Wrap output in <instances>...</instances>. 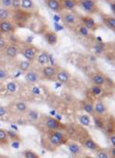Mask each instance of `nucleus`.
Segmentation results:
<instances>
[{
    "label": "nucleus",
    "instance_id": "obj_1",
    "mask_svg": "<svg viewBox=\"0 0 115 158\" xmlns=\"http://www.w3.org/2000/svg\"><path fill=\"white\" fill-rule=\"evenodd\" d=\"M49 142L54 146H60L66 142V138L61 131L53 130V132L49 136Z\"/></svg>",
    "mask_w": 115,
    "mask_h": 158
},
{
    "label": "nucleus",
    "instance_id": "obj_2",
    "mask_svg": "<svg viewBox=\"0 0 115 158\" xmlns=\"http://www.w3.org/2000/svg\"><path fill=\"white\" fill-rule=\"evenodd\" d=\"M30 13L27 12V10H15L13 20L15 21V23H25L28 19L30 18Z\"/></svg>",
    "mask_w": 115,
    "mask_h": 158
},
{
    "label": "nucleus",
    "instance_id": "obj_3",
    "mask_svg": "<svg viewBox=\"0 0 115 158\" xmlns=\"http://www.w3.org/2000/svg\"><path fill=\"white\" fill-rule=\"evenodd\" d=\"M16 29L15 24H13L11 22L7 21H0V33L3 34H9L14 32Z\"/></svg>",
    "mask_w": 115,
    "mask_h": 158
},
{
    "label": "nucleus",
    "instance_id": "obj_4",
    "mask_svg": "<svg viewBox=\"0 0 115 158\" xmlns=\"http://www.w3.org/2000/svg\"><path fill=\"white\" fill-rule=\"evenodd\" d=\"M80 5L82 9L87 12H92L96 9V2L94 0H81Z\"/></svg>",
    "mask_w": 115,
    "mask_h": 158
},
{
    "label": "nucleus",
    "instance_id": "obj_5",
    "mask_svg": "<svg viewBox=\"0 0 115 158\" xmlns=\"http://www.w3.org/2000/svg\"><path fill=\"white\" fill-rule=\"evenodd\" d=\"M61 20L66 25H74L76 23V17L73 13L65 12L61 15Z\"/></svg>",
    "mask_w": 115,
    "mask_h": 158
},
{
    "label": "nucleus",
    "instance_id": "obj_6",
    "mask_svg": "<svg viewBox=\"0 0 115 158\" xmlns=\"http://www.w3.org/2000/svg\"><path fill=\"white\" fill-rule=\"evenodd\" d=\"M22 53H23V57H24L27 60L32 61V60H34L35 58L36 50H35L34 48H24V49L22 51Z\"/></svg>",
    "mask_w": 115,
    "mask_h": 158
},
{
    "label": "nucleus",
    "instance_id": "obj_7",
    "mask_svg": "<svg viewBox=\"0 0 115 158\" xmlns=\"http://www.w3.org/2000/svg\"><path fill=\"white\" fill-rule=\"evenodd\" d=\"M47 7L54 12H60L62 10V6L59 0H47Z\"/></svg>",
    "mask_w": 115,
    "mask_h": 158
},
{
    "label": "nucleus",
    "instance_id": "obj_8",
    "mask_svg": "<svg viewBox=\"0 0 115 158\" xmlns=\"http://www.w3.org/2000/svg\"><path fill=\"white\" fill-rule=\"evenodd\" d=\"M46 126L50 130H58L61 127V124L58 120L51 118V117L47 118V120L46 122Z\"/></svg>",
    "mask_w": 115,
    "mask_h": 158
},
{
    "label": "nucleus",
    "instance_id": "obj_9",
    "mask_svg": "<svg viewBox=\"0 0 115 158\" xmlns=\"http://www.w3.org/2000/svg\"><path fill=\"white\" fill-rule=\"evenodd\" d=\"M92 81L95 85L97 86H102L105 84L106 81V76L103 73H97L93 76Z\"/></svg>",
    "mask_w": 115,
    "mask_h": 158
},
{
    "label": "nucleus",
    "instance_id": "obj_10",
    "mask_svg": "<svg viewBox=\"0 0 115 158\" xmlns=\"http://www.w3.org/2000/svg\"><path fill=\"white\" fill-rule=\"evenodd\" d=\"M25 80L29 83H36L39 80V75L35 72H28L25 74Z\"/></svg>",
    "mask_w": 115,
    "mask_h": 158
},
{
    "label": "nucleus",
    "instance_id": "obj_11",
    "mask_svg": "<svg viewBox=\"0 0 115 158\" xmlns=\"http://www.w3.org/2000/svg\"><path fill=\"white\" fill-rule=\"evenodd\" d=\"M45 38L47 40V42L52 46L56 45L57 42H58V36L57 35L54 33V32H47L46 35H45Z\"/></svg>",
    "mask_w": 115,
    "mask_h": 158
},
{
    "label": "nucleus",
    "instance_id": "obj_12",
    "mask_svg": "<svg viewBox=\"0 0 115 158\" xmlns=\"http://www.w3.org/2000/svg\"><path fill=\"white\" fill-rule=\"evenodd\" d=\"M19 54V50L18 48L13 46V45H10L6 48V55L10 58H16L17 55Z\"/></svg>",
    "mask_w": 115,
    "mask_h": 158
},
{
    "label": "nucleus",
    "instance_id": "obj_13",
    "mask_svg": "<svg viewBox=\"0 0 115 158\" xmlns=\"http://www.w3.org/2000/svg\"><path fill=\"white\" fill-rule=\"evenodd\" d=\"M43 73H44L45 77H47L48 79H52L56 75V70L52 66H46L43 69Z\"/></svg>",
    "mask_w": 115,
    "mask_h": 158
},
{
    "label": "nucleus",
    "instance_id": "obj_14",
    "mask_svg": "<svg viewBox=\"0 0 115 158\" xmlns=\"http://www.w3.org/2000/svg\"><path fill=\"white\" fill-rule=\"evenodd\" d=\"M95 113L97 114V115H103L106 114V107H105V104L102 102H97L96 106H95Z\"/></svg>",
    "mask_w": 115,
    "mask_h": 158
},
{
    "label": "nucleus",
    "instance_id": "obj_15",
    "mask_svg": "<svg viewBox=\"0 0 115 158\" xmlns=\"http://www.w3.org/2000/svg\"><path fill=\"white\" fill-rule=\"evenodd\" d=\"M21 6H22L23 10H27V11L32 10L35 9V5H34L33 0H22Z\"/></svg>",
    "mask_w": 115,
    "mask_h": 158
},
{
    "label": "nucleus",
    "instance_id": "obj_16",
    "mask_svg": "<svg viewBox=\"0 0 115 158\" xmlns=\"http://www.w3.org/2000/svg\"><path fill=\"white\" fill-rule=\"evenodd\" d=\"M76 7V1L75 0H63L62 2V8L68 10H72Z\"/></svg>",
    "mask_w": 115,
    "mask_h": 158
},
{
    "label": "nucleus",
    "instance_id": "obj_17",
    "mask_svg": "<svg viewBox=\"0 0 115 158\" xmlns=\"http://www.w3.org/2000/svg\"><path fill=\"white\" fill-rule=\"evenodd\" d=\"M69 73L66 71H60L57 73V78L58 80L61 83H66L69 80Z\"/></svg>",
    "mask_w": 115,
    "mask_h": 158
},
{
    "label": "nucleus",
    "instance_id": "obj_18",
    "mask_svg": "<svg viewBox=\"0 0 115 158\" xmlns=\"http://www.w3.org/2000/svg\"><path fill=\"white\" fill-rule=\"evenodd\" d=\"M84 146L89 149V150H92V151H96L97 149H99V146L92 139H85L84 141Z\"/></svg>",
    "mask_w": 115,
    "mask_h": 158
},
{
    "label": "nucleus",
    "instance_id": "obj_19",
    "mask_svg": "<svg viewBox=\"0 0 115 158\" xmlns=\"http://www.w3.org/2000/svg\"><path fill=\"white\" fill-rule=\"evenodd\" d=\"M10 10L6 8L0 9V21H7L10 18Z\"/></svg>",
    "mask_w": 115,
    "mask_h": 158
},
{
    "label": "nucleus",
    "instance_id": "obj_20",
    "mask_svg": "<svg viewBox=\"0 0 115 158\" xmlns=\"http://www.w3.org/2000/svg\"><path fill=\"white\" fill-rule=\"evenodd\" d=\"M83 23H84V25L86 28H88L89 30H90V29H93L94 26L96 25L94 20L91 19V18H88V17L84 18V19H83Z\"/></svg>",
    "mask_w": 115,
    "mask_h": 158
},
{
    "label": "nucleus",
    "instance_id": "obj_21",
    "mask_svg": "<svg viewBox=\"0 0 115 158\" xmlns=\"http://www.w3.org/2000/svg\"><path fill=\"white\" fill-rule=\"evenodd\" d=\"M48 59H49V57H48L47 53L44 51V52H42V53L38 56L37 60H38V62H39L41 65H44V64H46V63L48 61Z\"/></svg>",
    "mask_w": 115,
    "mask_h": 158
},
{
    "label": "nucleus",
    "instance_id": "obj_22",
    "mask_svg": "<svg viewBox=\"0 0 115 158\" xmlns=\"http://www.w3.org/2000/svg\"><path fill=\"white\" fill-rule=\"evenodd\" d=\"M68 148H69L70 152L72 153H73V154H78L81 152V149H80L79 145L76 144V143H70L68 145Z\"/></svg>",
    "mask_w": 115,
    "mask_h": 158
},
{
    "label": "nucleus",
    "instance_id": "obj_23",
    "mask_svg": "<svg viewBox=\"0 0 115 158\" xmlns=\"http://www.w3.org/2000/svg\"><path fill=\"white\" fill-rule=\"evenodd\" d=\"M19 67L23 72H27L31 67V63H30L29 60H23V61H21Z\"/></svg>",
    "mask_w": 115,
    "mask_h": 158
},
{
    "label": "nucleus",
    "instance_id": "obj_24",
    "mask_svg": "<svg viewBox=\"0 0 115 158\" xmlns=\"http://www.w3.org/2000/svg\"><path fill=\"white\" fill-rule=\"evenodd\" d=\"M79 121H80V123L83 125V126H89L90 125V118L87 116V115H85V114H83V115H80L79 116Z\"/></svg>",
    "mask_w": 115,
    "mask_h": 158
},
{
    "label": "nucleus",
    "instance_id": "obj_25",
    "mask_svg": "<svg viewBox=\"0 0 115 158\" xmlns=\"http://www.w3.org/2000/svg\"><path fill=\"white\" fill-rule=\"evenodd\" d=\"M105 23L111 29H115V18L112 17H109L107 19H104Z\"/></svg>",
    "mask_w": 115,
    "mask_h": 158
},
{
    "label": "nucleus",
    "instance_id": "obj_26",
    "mask_svg": "<svg viewBox=\"0 0 115 158\" xmlns=\"http://www.w3.org/2000/svg\"><path fill=\"white\" fill-rule=\"evenodd\" d=\"M16 109H17L19 112L23 113V112H25V111L27 110V105H26V103L23 102H19L16 103Z\"/></svg>",
    "mask_w": 115,
    "mask_h": 158
},
{
    "label": "nucleus",
    "instance_id": "obj_27",
    "mask_svg": "<svg viewBox=\"0 0 115 158\" xmlns=\"http://www.w3.org/2000/svg\"><path fill=\"white\" fill-rule=\"evenodd\" d=\"M17 89V86L14 82H10L7 85V90L10 93H14Z\"/></svg>",
    "mask_w": 115,
    "mask_h": 158
},
{
    "label": "nucleus",
    "instance_id": "obj_28",
    "mask_svg": "<svg viewBox=\"0 0 115 158\" xmlns=\"http://www.w3.org/2000/svg\"><path fill=\"white\" fill-rule=\"evenodd\" d=\"M8 134L7 131L0 129V141L1 142H8Z\"/></svg>",
    "mask_w": 115,
    "mask_h": 158
},
{
    "label": "nucleus",
    "instance_id": "obj_29",
    "mask_svg": "<svg viewBox=\"0 0 115 158\" xmlns=\"http://www.w3.org/2000/svg\"><path fill=\"white\" fill-rule=\"evenodd\" d=\"M79 34L83 36H88L89 35V29L86 28L84 25L83 26H80L79 28Z\"/></svg>",
    "mask_w": 115,
    "mask_h": 158
},
{
    "label": "nucleus",
    "instance_id": "obj_30",
    "mask_svg": "<svg viewBox=\"0 0 115 158\" xmlns=\"http://www.w3.org/2000/svg\"><path fill=\"white\" fill-rule=\"evenodd\" d=\"M7 134H8L9 138H10L13 141L19 140V136H18V134H17L16 132H14V131H12V130H8V131H7Z\"/></svg>",
    "mask_w": 115,
    "mask_h": 158
},
{
    "label": "nucleus",
    "instance_id": "obj_31",
    "mask_svg": "<svg viewBox=\"0 0 115 158\" xmlns=\"http://www.w3.org/2000/svg\"><path fill=\"white\" fill-rule=\"evenodd\" d=\"M24 157L26 158H38V154L32 152V151H25L24 152Z\"/></svg>",
    "mask_w": 115,
    "mask_h": 158
},
{
    "label": "nucleus",
    "instance_id": "obj_32",
    "mask_svg": "<svg viewBox=\"0 0 115 158\" xmlns=\"http://www.w3.org/2000/svg\"><path fill=\"white\" fill-rule=\"evenodd\" d=\"M84 110L85 112H87L88 114H92L94 113V107H93V105L91 103H85V104H84Z\"/></svg>",
    "mask_w": 115,
    "mask_h": 158
},
{
    "label": "nucleus",
    "instance_id": "obj_33",
    "mask_svg": "<svg viewBox=\"0 0 115 158\" xmlns=\"http://www.w3.org/2000/svg\"><path fill=\"white\" fill-rule=\"evenodd\" d=\"M94 122H95V125L98 127V128H104L105 126H104V123L102 122V120L98 117H95L94 118Z\"/></svg>",
    "mask_w": 115,
    "mask_h": 158
},
{
    "label": "nucleus",
    "instance_id": "obj_34",
    "mask_svg": "<svg viewBox=\"0 0 115 158\" xmlns=\"http://www.w3.org/2000/svg\"><path fill=\"white\" fill-rule=\"evenodd\" d=\"M21 3H22V0H12V3H11V8L15 10H19L21 7Z\"/></svg>",
    "mask_w": 115,
    "mask_h": 158
},
{
    "label": "nucleus",
    "instance_id": "obj_35",
    "mask_svg": "<svg viewBox=\"0 0 115 158\" xmlns=\"http://www.w3.org/2000/svg\"><path fill=\"white\" fill-rule=\"evenodd\" d=\"M8 76H9L8 72L5 69L0 68V79H1V80H4V79L8 78Z\"/></svg>",
    "mask_w": 115,
    "mask_h": 158
},
{
    "label": "nucleus",
    "instance_id": "obj_36",
    "mask_svg": "<svg viewBox=\"0 0 115 158\" xmlns=\"http://www.w3.org/2000/svg\"><path fill=\"white\" fill-rule=\"evenodd\" d=\"M92 92H93L95 95H99V94L102 92V89H101L100 86H97V85H95V86L92 88Z\"/></svg>",
    "mask_w": 115,
    "mask_h": 158
},
{
    "label": "nucleus",
    "instance_id": "obj_37",
    "mask_svg": "<svg viewBox=\"0 0 115 158\" xmlns=\"http://www.w3.org/2000/svg\"><path fill=\"white\" fill-rule=\"evenodd\" d=\"M11 3H12V0H1L2 6L6 9L11 8Z\"/></svg>",
    "mask_w": 115,
    "mask_h": 158
},
{
    "label": "nucleus",
    "instance_id": "obj_38",
    "mask_svg": "<svg viewBox=\"0 0 115 158\" xmlns=\"http://www.w3.org/2000/svg\"><path fill=\"white\" fill-rule=\"evenodd\" d=\"M29 118H30L31 120H36V119L38 118V114H37V112H35V111H31V112L29 113Z\"/></svg>",
    "mask_w": 115,
    "mask_h": 158
},
{
    "label": "nucleus",
    "instance_id": "obj_39",
    "mask_svg": "<svg viewBox=\"0 0 115 158\" xmlns=\"http://www.w3.org/2000/svg\"><path fill=\"white\" fill-rule=\"evenodd\" d=\"M8 47V44H7V41L2 38V37H0V49H3V48H6Z\"/></svg>",
    "mask_w": 115,
    "mask_h": 158
},
{
    "label": "nucleus",
    "instance_id": "obj_40",
    "mask_svg": "<svg viewBox=\"0 0 115 158\" xmlns=\"http://www.w3.org/2000/svg\"><path fill=\"white\" fill-rule=\"evenodd\" d=\"M97 157H98V158H109V154L105 152H100L97 154Z\"/></svg>",
    "mask_w": 115,
    "mask_h": 158
},
{
    "label": "nucleus",
    "instance_id": "obj_41",
    "mask_svg": "<svg viewBox=\"0 0 115 158\" xmlns=\"http://www.w3.org/2000/svg\"><path fill=\"white\" fill-rule=\"evenodd\" d=\"M7 113H8L7 108H5V107H3V106H0V116H4V115H6Z\"/></svg>",
    "mask_w": 115,
    "mask_h": 158
},
{
    "label": "nucleus",
    "instance_id": "obj_42",
    "mask_svg": "<svg viewBox=\"0 0 115 158\" xmlns=\"http://www.w3.org/2000/svg\"><path fill=\"white\" fill-rule=\"evenodd\" d=\"M95 50L97 51V53H101V52L103 51V47H102V46L97 45V46L95 47Z\"/></svg>",
    "mask_w": 115,
    "mask_h": 158
},
{
    "label": "nucleus",
    "instance_id": "obj_43",
    "mask_svg": "<svg viewBox=\"0 0 115 158\" xmlns=\"http://www.w3.org/2000/svg\"><path fill=\"white\" fill-rule=\"evenodd\" d=\"M109 140H110V143H111L113 146H115V135H112V136L110 137Z\"/></svg>",
    "mask_w": 115,
    "mask_h": 158
},
{
    "label": "nucleus",
    "instance_id": "obj_44",
    "mask_svg": "<svg viewBox=\"0 0 115 158\" xmlns=\"http://www.w3.org/2000/svg\"><path fill=\"white\" fill-rule=\"evenodd\" d=\"M109 6H110V9L112 10V12L115 14V3H109Z\"/></svg>",
    "mask_w": 115,
    "mask_h": 158
},
{
    "label": "nucleus",
    "instance_id": "obj_45",
    "mask_svg": "<svg viewBox=\"0 0 115 158\" xmlns=\"http://www.w3.org/2000/svg\"><path fill=\"white\" fill-rule=\"evenodd\" d=\"M111 155H112L113 157H115V146L111 149Z\"/></svg>",
    "mask_w": 115,
    "mask_h": 158
}]
</instances>
